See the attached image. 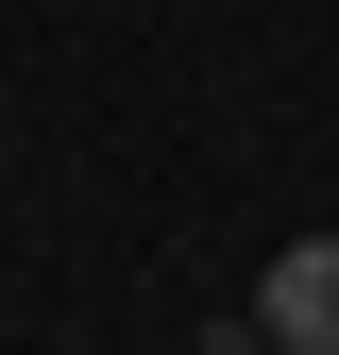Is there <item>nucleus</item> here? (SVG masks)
Returning a JSON list of instances; mask_svg holds the SVG:
<instances>
[{
  "label": "nucleus",
  "mask_w": 339,
  "mask_h": 355,
  "mask_svg": "<svg viewBox=\"0 0 339 355\" xmlns=\"http://www.w3.org/2000/svg\"><path fill=\"white\" fill-rule=\"evenodd\" d=\"M254 322H272V355H339V237H288L254 271Z\"/></svg>",
  "instance_id": "nucleus-1"
}]
</instances>
